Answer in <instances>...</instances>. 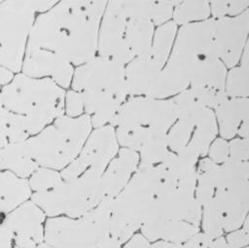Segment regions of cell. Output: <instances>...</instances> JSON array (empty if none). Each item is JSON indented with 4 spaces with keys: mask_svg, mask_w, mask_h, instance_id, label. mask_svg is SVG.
I'll use <instances>...</instances> for the list:
<instances>
[{
    "mask_svg": "<svg viewBox=\"0 0 249 248\" xmlns=\"http://www.w3.org/2000/svg\"><path fill=\"white\" fill-rule=\"evenodd\" d=\"M182 248H229L225 237H211L199 231L182 244Z\"/></svg>",
    "mask_w": 249,
    "mask_h": 248,
    "instance_id": "cell-29",
    "label": "cell"
},
{
    "mask_svg": "<svg viewBox=\"0 0 249 248\" xmlns=\"http://www.w3.org/2000/svg\"><path fill=\"white\" fill-rule=\"evenodd\" d=\"M0 2H1V1H0Z\"/></svg>",
    "mask_w": 249,
    "mask_h": 248,
    "instance_id": "cell-40",
    "label": "cell"
},
{
    "mask_svg": "<svg viewBox=\"0 0 249 248\" xmlns=\"http://www.w3.org/2000/svg\"><path fill=\"white\" fill-rule=\"evenodd\" d=\"M158 181L156 165L138 167L124 188L112 199L110 232L121 245L140 231L154 202Z\"/></svg>",
    "mask_w": 249,
    "mask_h": 248,
    "instance_id": "cell-12",
    "label": "cell"
},
{
    "mask_svg": "<svg viewBox=\"0 0 249 248\" xmlns=\"http://www.w3.org/2000/svg\"><path fill=\"white\" fill-rule=\"evenodd\" d=\"M2 109V102H1V86H0V111Z\"/></svg>",
    "mask_w": 249,
    "mask_h": 248,
    "instance_id": "cell-38",
    "label": "cell"
},
{
    "mask_svg": "<svg viewBox=\"0 0 249 248\" xmlns=\"http://www.w3.org/2000/svg\"><path fill=\"white\" fill-rule=\"evenodd\" d=\"M160 70L149 55L136 57L127 63L124 72L128 96L150 97Z\"/></svg>",
    "mask_w": 249,
    "mask_h": 248,
    "instance_id": "cell-19",
    "label": "cell"
},
{
    "mask_svg": "<svg viewBox=\"0 0 249 248\" xmlns=\"http://www.w3.org/2000/svg\"><path fill=\"white\" fill-rule=\"evenodd\" d=\"M225 237L226 243L229 248H244L248 246L249 230H248V219L237 230L227 233Z\"/></svg>",
    "mask_w": 249,
    "mask_h": 248,
    "instance_id": "cell-32",
    "label": "cell"
},
{
    "mask_svg": "<svg viewBox=\"0 0 249 248\" xmlns=\"http://www.w3.org/2000/svg\"><path fill=\"white\" fill-rule=\"evenodd\" d=\"M101 175L94 171H87L72 179H62L48 191L32 193L30 200L49 218L81 217L104 199Z\"/></svg>",
    "mask_w": 249,
    "mask_h": 248,
    "instance_id": "cell-14",
    "label": "cell"
},
{
    "mask_svg": "<svg viewBox=\"0 0 249 248\" xmlns=\"http://www.w3.org/2000/svg\"><path fill=\"white\" fill-rule=\"evenodd\" d=\"M27 181L32 193H40L56 186L62 181V177L60 171L46 167H38Z\"/></svg>",
    "mask_w": 249,
    "mask_h": 248,
    "instance_id": "cell-26",
    "label": "cell"
},
{
    "mask_svg": "<svg viewBox=\"0 0 249 248\" xmlns=\"http://www.w3.org/2000/svg\"><path fill=\"white\" fill-rule=\"evenodd\" d=\"M91 130L89 116L63 115L21 144L39 167L61 171L76 159Z\"/></svg>",
    "mask_w": 249,
    "mask_h": 248,
    "instance_id": "cell-10",
    "label": "cell"
},
{
    "mask_svg": "<svg viewBox=\"0 0 249 248\" xmlns=\"http://www.w3.org/2000/svg\"><path fill=\"white\" fill-rule=\"evenodd\" d=\"M31 194L27 179L0 171V224L10 212L29 200Z\"/></svg>",
    "mask_w": 249,
    "mask_h": 248,
    "instance_id": "cell-21",
    "label": "cell"
},
{
    "mask_svg": "<svg viewBox=\"0 0 249 248\" xmlns=\"http://www.w3.org/2000/svg\"><path fill=\"white\" fill-rule=\"evenodd\" d=\"M210 18L209 1H181L177 3L173 10L172 21L178 26L203 21Z\"/></svg>",
    "mask_w": 249,
    "mask_h": 248,
    "instance_id": "cell-24",
    "label": "cell"
},
{
    "mask_svg": "<svg viewBox=\"0 0 249 248\" xmlns=\"http://www.w3.org/2000/svg\"><path fill=\"white\" fill-rule=\"evenodd\" d=\"M124 67L99 55L75 67L69 89L79 94L92 128L110 124L129 97Z\"/></svg>",
    "mask_w": 249,
    "mask_h": 248,
    "instance_id": "cell-8",
    "label": "cell"
},
{
    "mask_svg": "<svg viewBox=\"0 0 249 248\" xmlns=\"http://www.w3.org/2000/svg\"><path fill=\"white\" fill-rule=\"evenodd\" d=\"M155 25L149 1H107L101 18L97 55L126 65L149 55Z\"/></svg>",
    "mask_w": 249,
    "mask_h": 248,
    "instance_id": "cell-7",
    "label": "cell"
},
{
    "mask_svg": "<svg viewBox=\"0 0 249 248\" xmlns=\"http://www.w3.org/2000/svg\"><path fill=\"white\" fill-rule=\"evenodd\" d=\"M213 112L217 123L218 136L229 141L237 136L240 125L248 120L249 100L248 98H228Z\"/></svg>",
    "mask_w": 249,
    "mask_h": 248,
    "instance_id": "cell-20",
    "label": "cell"
},
{
    "mask_svg": "<svg viewBox=\"0 0 249 248\" xmlns=\"http://www.w3.org/2000/svg\"><path fill=\"white\" fill-rule=\"evenodd\" d=\"M123 248H151V242L144 237L140 232L132 235L126 242H124Z\"/></svg>",
    "mask_w": 249,
    "mask_h": 248,
    "instance_id": "cell-34",
    "label": "cell"
},
{
    "mask_svg": "<svg viewBox=\"0 0 249 248\" xmlns=\"http://www.w3.org/2000/svg\"><path fill=\"white\" fill-rule=\"evenodd\" d=\"M151 248H182V244H175L165 241H156L151 244Z\"/></svg>",
    "mask_w": 249,
    "mask_h": 248,
    "instance_id": "cell-35",
    "label": "cell"
},
{
    "mask_svg": "<svg viewBox=\"0 0 249 248\" xmlns=\"http://www.w3.org/2000/svg\"><path fill=\"white\" fill-rule=\"evenodd\" d=\"M120 148L111 124L92 128L76 159L60 171V175L63 180H67L87 171L102 174Z\"/></svg>",
    "mask_w": 249,
    "mask_h": 248,
    "instance_id": "cell-16",
    "label": "cell"
},
{
    "mask_svg": "<svg viewBox=\"0 0 249 248\" xmlns=\"http://www.w3.org/2000/svg\"><path fill=\"white\" fill-rule=\"evenodd\" d=\"M214 42L217 54L230 69L238 65L248 46L249 10L236 17L213 18Z\"/></svg>",
    "mask_w": 249,
    "mask_h": 248,
    "instance_id": "cell-17",
    "label": "cell"
},
{
    "mask_svg": "<svg viewBox=\"0 0 249 248\" xmlns=\"http://www.w3.org/2000/svg\"><path fill=\"white\" fill-rule=\"evenodd\" d=\"M195 195L201 207L200 231L220 237L239 229L248 219L249 162L200 159Z\"/></svg>",
    "mask_w": 249,
    "mask_h": 248,
    "instance_id": "cell-4",
    "label": "cell"
},
{
    "mask_svg": "<svg viewBox=\"0 0 249 248\" xmlns=\"http://www.w3.org/2000/svg\"><path fill=\"white\" fill-rule=\"evenodd\" d=\"M177 0L171 1H151L150 0V17L155 25L158 27L172 19L173 10Z\"/></svg>",
    "mask_w": 249,
    "mask_h": 248,
    "instance_id": "cell-28",
    "label": "cell"
},
{
    "mask_svg": "<svg viewBox=\"0 0 249 248\" xmlns=\"http://www.w3.org/2000/svg\"><path fill=\"white\" fill-rule=\"evenodd\" d=\"M66 89L49 78L22 74L1 87L0 125L9 144L22 142L64 115Z\"/></svg>",
    "mask_w": 249,
    "mask_h": 248,
    "instance_id": "cell-5",
    "label": "cell"
},
{
    "mask_svg": "<svg viewBox=\"0 0 249 248\" xmlns=\"http://www.w3.org/2000/svg\"><path fill=\"white\" fill-rule=\"evenodd\" d=\"M37 12L36 0L0 2V86L21 72L26 44Z\"/></svg>",
    "mask_w": 249,
    "mask_h": 248,
    "instance_id": "cell-13",
    "label": "cell"
},
{
    "mask_svg": "<svg viewBox=\"0 0 249 248\" xmlns=\"http://www.w3.org/2000/svg\"><path fill=\"white\" fill-rule=\"evenodd\" d=\"M209 6L212 18L236 17L249 10V0L209 1Z\"/></svg>",
    "mask_w": 249,
    "mask_h": 248,
    "instance_id": "cell-27",
    "label": "cell"
},
{
    "mask_svg": "<svg viewBox=\"0 0 249 248\" xmlns=\"http://www.w3.org/2000/svg\"><path fill=\"white\" fill-rule=\"evenodd\" d=\"M176 119L167 133L169 152L196 164L206 157L208 148L218 136L212 109L200 104L189 89L172 97Z\"/></svg>",
    "mask_w": 249,
    "mask_h": 248,
    "instance_id": "cell-9",
    "label": "cell"
},
{
    "mask_svg": "<svg viewBox=\"0 0 249 248\" xmlns=\"http://www.w3.org/2000/svg\"><path fill=\"white\" fill-rule=\"evenodd\" d=\"M244 248H248V246H247V247H244Z\"/></svg>",
    "mask_w": 249,
    "mask_h": 248,
    "instance_id": "cell-39",
    "label": "cell"
},
{
    "mask_svg": "<svg viewBox=\"0 0 249 248\" xmlns=\"http://www.w3.org/2000/svg\"><path fill=\"white\" fill-rule=\"evenodd\" d=\"M35 248H53V247H52L51 245L47 244L46 242H42V243L38 244V245H37Z\"/></svg>",
    "mask_w": 249,
    "mask_h": 248,
    "instance_id": "cell-37",
    "label": "cell"
},
{
    "mask_svg": "<svg viewBox=\"0 0 249 248\" xmlns=\"http://www.w3.org/2000/svg\"><path fill=\"white\" fill-rule=\"evenodd\" d=\"M225 91L228 98H248L249 68L236 65L228 69Z\"/></svg>",
    "mask_w": 249,
    "mask_h": 248,
    "instance_id": "cell-25",
    "label": "cell"
},
{
    "mask_svg": "<svg viewBox=\"0 0 249 248\" xmlns=\"http://www.w3.org/2000/svg\"><path fill=\"white\" fill-rule=\"evenodd\" d=\"M229 159L237 161H248L249 140L248 138L234 137L228 141Z\"/></svg>",
    "mask_w": 249,
    "mask_h": 248,
    "instance_id": "cell-31",
    "label": "cell"
},
{
    "mask_svg": "<svg viewBox=\"0 0 249 248\" xmlns=\"http://www.w3.org/2000/svg\"><path fill=\"white\" fill-rule=\"evenodd\" d=\"M156 168L155 199L139 232L150 242L183 244L200 231L201 207L195 195L196 164L168 152Z\"/></svg>",
    "mask_w": 249,
    "mask_h": 248,
    "instance_id": "cell-3",
    "label": "cell"
},
{
    "mask_svg": "<svg viewBox=\"0 0 249 248\" xmlns=\"http://www.w3.org/2000/svg\"><path fill=\"white\" fill-rule=\"evenodd\" d=\"M227 71L216 52L212 18L178 27L150 97L169 99L189 89L200 104L214 110L228 99Z\"/></svg>",
    "mask_w": 249,
    "mask_h": 248,
    "instance_id": "cell-2",
    "label": "cell"
},
{
    "mask_svg": "<svg viewBox=\"0 0 249 248\" xmlns=\"http://www.w3.org/2000/svg\"><path fill=\"white\" fill-rule=\"evenodd\" d=\"M38 167L21 142L8 144L0 150V171H10L19 178L28 179Z\"/></svg>",
    "mask_w": 249,
    "mask_h": 248,
    "instance_id": "cell-22",
    "label": "cell"
},
{
    "mask_svg": "<svg viewBox=\"0 0 249 248\" xmlns=\"http://www.w3.org/2000/svg\"><path fill=\"white\" fill-rule=\"evenodd\" d=\"M176 119L172 98L130 96L111 122L121 148L139 157V167L159 164L169 152L167 133Z\"/></svg>",
    "mask_w": 249,
    "mask_h": 248,
    "instance_id": "cell-6",
    "label": "cell"
},
{
    "mask_svg": "<svg viewBox=\"0 0 249 248\" xmlns=\"http://www.w3.org/2000/svg\"><path fill=\"white\" fill-rule=\"evenodd\" d=\"M64 115L71 118H76V117L85 115L83 102L79 94L71 89H66V92H65Z\"/></svg>",
    "mask_w": 249,
    "mask_h": 248,
    "instance_id": "cell-33",
    "label": "cell"
},
{
    "mask_svg": "<svg viewBox=\"0 0 249 248\" xmlns=\"http://www.w3.org/2000/svg\"><path fill=\"white\" fill-rule=\"evenodd\" d=\"M248 135H249V120H246L240 125L237 132V137L248 138Z\"/></svg>",
    "mask_w": 249,
    "mask_h": 248,
    "instance_id": "cell-36",
    "label": "cell"
},
{
    "mask_svg": "<svg viewBox=\"0 0 249 248\" xmlns=\"http://www.w3.org/2000/svg\"><path fill=\"white\" fill-rule=\"evenodd\" d=\"M139 167V157L125 148H120L116 157L109 162L101 175L104 199H113L128 183Z\"/></svg>",
    "mask_w": 249,
    "mask_h": 248,
    "instance_id": "cell-18",
    "label": "cell"
},
{
    "mask_svg": "<svg viewBox=\"0 0 249 248\" xmlns=\"http://www.w3.org/2000/svg\"><path fill=\"white\" fill-rule=\"evenodd\" d=\"M112 199L78 218L50 217L44 224V240L53 248H121L110 232Z\"/></svg>",
    "mask_w": 249,
    "mask_h": 248,
    "instance_id": "cell-11",
    "label": "cell"
},
{
    "mask_svg": "<svg viewBox=\"0 0 249 248\" xmlns=\"http://www.w3.org/2000/svg\"><path fill=\"white\" fill-rule=\"evenodd\" d=\"M178 31V26L172 21H168L155 28L149 56L160 67L166 63Z\"/></svg>",
    "mask_w": 249,
    "mask_h": 248,
    "instance_id": "cell-23",
    "label": "cell"
},
{
    "mask_svg": "<svg viewBox=\"0 0 249 248\" xmlns=\"http://www.w3.org/2000/svg\"><path fill=\"white\" fill-rule=\"evenodd\" d=\"M46 215L30 199L0 224V248H35L44 240Z\"/></svg>",
    "mask_w": 249,
    "mask_h": 248,
    "instance_id": "cell-15",
    "label": "cell"
},
{
    "mask_svg": "<svg viewBox=\"0 0 249 248\" xmlns=\"http://www.w3.org/2000/svg\"><path fill=\"white\" fill-rule=\"evenodd\" d=\"M206 157L217 164L227 161L229 159L228 140L217 136L210 144Z\"/></svg>",
    "mask_w": 249,
    "mask_h": 248,
    "instance_id": "cell-30",
    "label": "cell"
},
{
    "mask_svg": "<svg viewBox=\"0 0 249 248\" xmlns=\"http://www.w3.org/2000/svg\"><path fill=\"white\" fill-rule=\"evenodd\" d=\"M107 1L67 0L37 15L28 36L21 73L70 88L75 67L97 55Z\"/></svg>",
    "mask_w": 249,
    "mask_h": 248,
    "instance_id": "cell-1",
    "label": "cell"
}]
</instances>
